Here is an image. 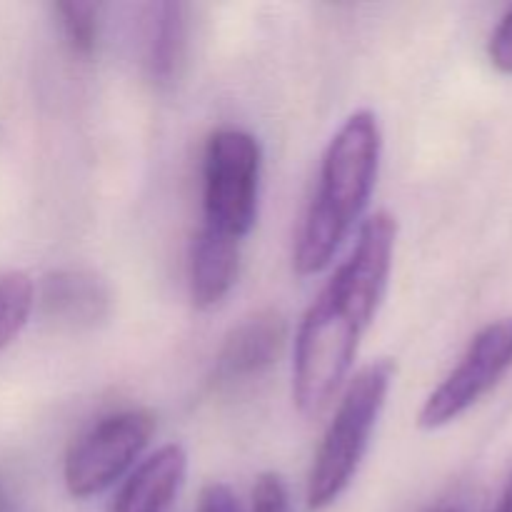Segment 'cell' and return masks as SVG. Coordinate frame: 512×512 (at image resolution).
<instances>
[{"mask_svg":"<svg viewBox=\"0 0 512 512\" xmlns=\"http://www.w3.org/2000/svg\"><path fill=\"white\" fill-rule=\"evenodd\" d=\"M398 220L375 213L300 320L293 348V400L305 418H318L350 380L360 340L388 293Z\"/></svg>","mask_w":512,"mask_h":512,"instance_id":"cell-1","label":"cell"},{"mask_svg":"<svg viewBox=\"0 0 512 512\" xmlns=\"http://www.w3.org/2000/svg\"><path fill=\"white\" fill-rule=\"evenodd\" d=\"M383 130L373 110H355L323 153L318 190L295 238V273L308 278L333 263L343 240L363 218L378 180Z\"/></svg>","mask_w":512,"mask_h":512,"instance_id":"cell-2","label":"cell"},{"mask_svg":"<svg viewBox=\"0 0 512 512\" xmlns=\"http://www.w3.org/2000/svg\"><path fill=\"white\" fill-rule=\"evenodd\" d=\"M395 373L398 365L390 358H380L348 380L308 473L305 500L310 512H323L338 503L355 480L388 403Z\"/></svg>","mask_w":512,"mask_h":512,"instance_id":"cell-3","label":"cell"},{"mask_svg":"<svg viewBox=\"0 0 512 512\" xmlns=\"http://www.w3.org/2000/svg\"><path fill=\"white\" fill-rule=\"evenodd\" d=\"M263 150L255 135L220 128L203 153V228L243 243L258 218Z\"/></svg>","mask_w":512,"mask_h":512,"instance_id":"cell-4","label":"cell"},{"mask_svg":"<svg viewBox=\"0 0 512 512\" xmlns=\"http://www.w3.org/2000/svg\"><path fill=\"white\" fill-rule=\"evenodd\" d=\"M155 433V415L145 408L110 413L90 425L63 463V483L73 498L88 500L105 493L133 473Z\"/></svg>","mask_w":512,"mask_h":512,"instance_id":"cell-5","label":"cell"},{"mask_svg":"<svg viewBox=\"0 0 512 512\" xmlns=\"http://www.w3.org/2000/svg\"><path fill=\"white\" fill-rule=\"evenodd\" d=\"M512 368V318L485 325L448 378L428 395L418 413L423 430H440L478 405Z\"/></svg>","mask_w":512,"mask_h":512,"instance_id":"cell-6","label":"cell"},{"mask_svg":"<svg viewBox=\"0 0 512 512\" xmlns=\"http://www.w3.org/2000/svg\"><path fill=\"white\" fill-rule=\"evenodd\" d=\"M288 343V320L278 310H260L235 325L225 335L215 355L210 385L215 390H233L260 378L278 363Z\"/></svg>","mask_w":512,"mask_h":512,"instance_id":"cell-7","label":"cell"},{"mask_svg":"<svg viewBox=\"0 0 512 512\" xmlns=\"http://www.w3.org/2000/svg\"><path fill=\"white\" fill-rule=\"evenodd\" d=\"M35 303L45 320L65 330H93L110 318L113 293L108 280L90 268H60L43 278Z\"/></svg>","mask_w":512,"mask_h":512,"instance_id":"cell-8","label":"cell"},{"mask_svg":"<svg viewBox=\"0 0 512 512\" xmlns=\"http://www.w3.org/2000/svg\"><path fill=\"white\" fill-rule=\"evenodd\" d=\"M188 475V455L180 445H163L140 460L108 512H168Z\"/></svg>","mask_w":512,"mask_h":512,"instance_id":"cell-9","label":"cell"},{"mask_svg":"<svg viewBox=\"0 0 512 512\" xmlns=\"http://www.w3.org/2000/svg\"><path fill=\"white\" fill-rule=\"evenodd\" d=\"M240 248L243 243L200 225L190 245L188 285L195 308L210 310L223 303L240 273Z\"/></svg>","mask_w":512,"mask_h":512,"instance_id":"cell-10","label":"cell"},{"mask_svg":"<svg viewBox=\"0 0 512 512\" xmlns=\"http://www.w3.org/2000/svg\"><path fill=\"white\" fill-rule=\"evenodd\" d=\"M188 5H150L145 28V70L158 88H173L188 58Z\"/></svg>","mask_w":512,"mask_h":512,"instance_id":"cell-11","label":"cell"},{"mask_svg":"<svg viewBox=\"0 0 512 512\" xmlns=\"http://www.w3.org/2000/svg\"><path fill=\"white\" fill-rule=\"evenodd\" d=\"M35 308V285L28 273H0V353L20 335Z\"/></svg>","mask_w":512,"mask_h":512,"instance_id":"cell-12","label":"cell"},{"mask_svg":"<svg viewBox=\"0 0 512 512\" xmlns=\"http://www.w3.org/2000/svg\"><path fill=\"white\" fill-rule=\"evenodd\" d=\"M55 15H58L70 50L80 58H90L100 40V5L65 0V3H55Z\"/></svg>","mask_w":512,"mask_h":512,"instance_id":"cell-13","label":"cell"},{"mask_svg":"<svg viewBox=\"0 0 512 512\" xmlns=\"http://www.w3.org/2000/svg\"><path fill=\"white\" fill-rule=\"evenodd\" d=\"M250 512H295L288 483L280 473H260L250 493Z\"/></svg>","mask_w":512,"mask_h":512,"instance_id":"cell-14","label":"cell"},{"mask_svg":"<svg viewBox=\"0 0 512 512\" xmlns=\"http://www.w3.org/2000/svg\"><path fill=\"white\" fill-rule=\"evenodd\" d=\"M488 55L493 68H498L505 75H512V8L495 25L488 43Z\"/></svg>","mask_w":512,"mask_h":512,"instance_id":"cell-15","label":"cell"},{"mask_svg":"<svg viewBox=\"0 0 512 512\" xmlns=\"http://www.w3.org/2000/svg\"><path fill=\"white\" fill-rule=\"evenodd\" d=\"M195 512H240L238 498L225 483H208L200 490Z\"/></svg>","mask_w":512,"mask_h":512,"instance_id":"cell-16","label":"cell"},{"mask_svg":"<svg viewBox=\"0 0 512 512\" xmlns=\"http://www.w3.org/2000/svg\"><path fill=\"white\" fill-rule=\"evenodd\" d=\"M493 512H512V475H510V480H508V488H505L503 498H500L498 508H495Z\"/></svg>","mask_w":512,"mask_h":512,"instance_id":"cell-17","label":"cell"},{"mask_svg":"<svg viewBox=\"0 0 512 512\" xmlns=\"http://www.w3.org/2000/svg\"><path fill=\"white\" fill-rule=\"evenodd\" d=\"M428 512H465V510L458 508V505H438V508H433Z\"/></svg>","mask_w":512,"mask_h":512,"instance_id":"cell-18","label":"cell"}]
</instances>
